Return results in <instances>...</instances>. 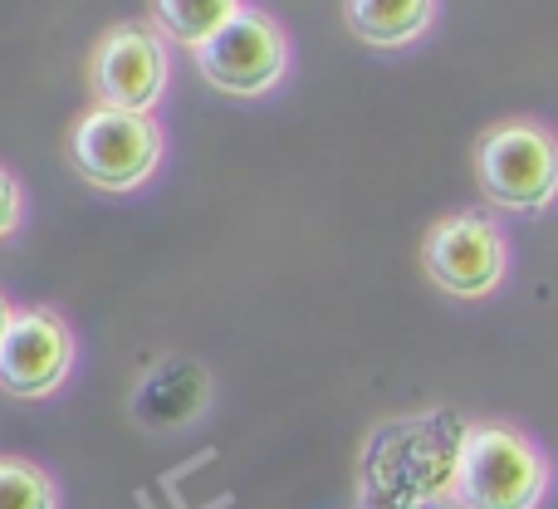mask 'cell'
Returning <instances> with one entry per match:
<instances>
[{"instance_id": "9c48e42d", "label": "cell", "mask_w": 558, "mask_h": 509, "mask_svg": "<svg viewBox=\"0 0 558 509\" xmlns=\"http://www.w3.org/2000/svg\"><path fill=\"white\" fill-rule=\"evenodd\" d=\"M441 20V0H343V25L367 49H412Z\"/></svg>"}, {"instance_id": "3957f363", "label": "cell", "mask_w": 558, "mask_h": 509, "mask_svg": "<svg viewBox=\"0 0 558 509\" xmlns=\"http://www.w3.org/2000/svg\"><path fill=\"white\" fill-rule=\"evenodd\" d=\"M416 259H422V275L446 299L481 304L510 284L514 241L490 206H461V211H446L426 226Z\"/></svg>"}, {"instance_id": "7c38bea8", "label": "cell", "mask_w": 558, "mask_h": 509, "mask_svg": "<svg viewBox=\"0 0 558 509\" xmlns=\"http://www.w3.org/2000/svg\"><path fill=\"white\" fill-rule=\"evenodd\" d=\"M25 211H29V196H25V182L15 177V167L0 162V245L25 226Z\"/></svg>"}, {"instance_id": "30bf717a", "label": "cell", "mask_w": 558, "mask_h": 509, "mask_svg": "<svg viewBox=\"0 0 558 509\" xmlns=\"http://www.w3.org/2000/svg\"><path fill=\"white\" fill-rule=\"evenodd\" d=\"M147 10H153V29L167 45H182L196 54L216 29H226L241 15L245 0H147Z\"/></svg>"}, {"instance_id": "277c9868", "label": "cell", "mask_w": 558, "mask_h": 509, "mask_svg": "<svg viewBox=\"0 0 558 509\" xmlns=\"http://www.w3.org/2000/svg\"><path fill=\"white\" fill-rule=\"evenodd\" d=\"M69 167L84 186L108 196L143 192L167 162V128L157 113H118L88 104L69 128Z\"/></svg>"}, {"instance_id": "8fae6325", "label": "cell", "mask_w": 558, "mask_h": 509, "mask_svg": "<svg viewBox=\"0 0 558 509\" xmlns=\"http://www.w3.org/2000/svg\"><path fill=\"white\" fill-rule=\"evenodd\" d=\"M0 509H64V495L39 461L0 456Z\"/></svg>"}, {"instance_id": "8992f818", "label": "cell", "mask_w": 558, "mask_h": 509, "mask_svg": "<svg viewBox=\"0 0 558 509\" xmlns=\"http://www.w3.org/2000/svg\"><path fill=\"white\" fill-rule=\"evenodd\" d=\"M196 74L226 98H270L294 69V45L265 5H251L196 49Z\"/></svg>"}, {"instance_id": "ba28073f", "label": "cell", "mask_w": 558, "mask_h": 509, "mask_svg": "<svg viewBox=\"0 0 558 509\" xmlns=\"http://www.w3.org/2000/svg\"><path fill=\"white\" fill-rule=\"evenodd\" d=\"M211 392V373L196 357L167 353L143 367V377L133 383V397H128V412L143 432H186L192 422L206 416Z\"/></svg>"}, {"instance_id": "4fadbf2b", "label": "cell", "mask_w": 558, "mask_h": 509, "mask_svg": "<svg viewBox=\"0 0 558 509\" xmlns=\"http://www.w3.org/2000/svg\"><path fill=\"white\" fill-rule=\"evenodd\" d=\"M10 314H15V304H10V294L0 289V343H5V328H10Z\"/></svg>"}, {"instance_id": "5b68a950", "label": "cell", "mask_w": 558, "mask_h": 509, "mask_svg": "<svg viewBox=\"0 0 558 509\" xmlns=\"http://www.w3.org/2000/svg\"><path fill=\"white\" fill-rule=\"evenodd\" d=\"M84 84L98 108L157 113L172 88V45L153 29V20H118L88 49Z\"/></svg>"}, {"instance_id": "6da1fadb", "label": "cell", "mask_w": 558, "mask_h": 509, "mask_svg": "<svg viewBox=\"0 0 558 509\" xmlns=\"http://www.w3.org/2000/svg\"><path fill=\"white\" fill-rule=\"evenodd\" d=\"M554 456L520 422H471L456 446V509H544L554 495Z\"/></svg>"}, {"instance_id": "52a82bcc", "label": "cell", "mask_w": 558, "mask_h": 509, "mask_svg": "<svg viewBox=\"0 0 558 509\" xmlns=\"http://www.w3.org/2000/svg\"><path fill=\"white\" fill-rule=\"evenodd\" d=\"M78 334L54 304H15L0 343V392L15 402H45L74 377Z\"/></svg>"}, {"instance_id": "7a4b0ae2", "label": "cell", "mask_w": 558, "mask_h": 509, "mask_svg": "<svg viewBox=\"0 0 558 509\" xmlns=\"http://www.w3.org/2000/svg\"><path fill=\"white\" fill-rule=\"evenodd\" d=\"M471 172L485 206L505 216H544L558 206V133L534 113H510L481 128Z\"/></svg>"}]
</instances>
